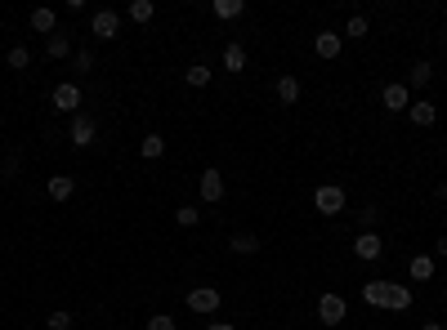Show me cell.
<instances>
[{
	"label": "cell",
	"mask_w": 447,
	"mask_h": 330,
	"mask_svg": "<svg viewBox=\"0 0 447 330\" xmlns=\"http://www.w3.org/2000/svg\"><path fill=\"white\" fill-rule=\"evenodd\" d=\"M175 224H179V228H197V224H201V210H197V205H179V210H175Z\"/></svg>",
	"instance_id": "27"
},
{
	"label": "cell",
	"mask_w": 447,
	"mask_h": 330,
	"mask_svg": "<svg viewBox=\"0 0 447 330\" xmlns=\"http://www.w3.org/2000/svg\"><path fill=\"white\" fill-rule=\"evenodd\" d=\"M420 330H447L443 322H425V326H420Z\"/></svg>",
	"instance_id": "36"
},
{
	"label": "cell",
	"mask_w": 447,
	"mask_h": 330,
	"mask_svg": "<svg viewBox=\"0 0 447 330\" xmlns=\"http://www.w3.org/2000/svg\"><path fill=\"white\" fill-rule=\"evenodd\" d=\"M407 116H412V125H420V130H429L434 121H439V107H434L429 99H416L412 107H407Z\"/></svg>",
	"instance_id": "12"
},
{
	"label": "cell",
	"mask_w": 447,
	"mask_h": 330,
	"mask_svg": "<svg viewBox=\"0 0 447 330\" xmlns=\"http://www.w3.org/2000/svg\"><path fill=\"white\" fill-rule=\"evenodd\" d=\"M349 317V303H345V295H335V290H327V295L318 299V322H327V326H340Z\"/></svg>",
	"instance_id": "6"
},
{
	"label": "cell",
	"mask_w": 447,
	"mask_h": 330,
	"mask_svg": "<svg viewBox=\"0 0 447 330\" xmlns=\"http://www.w3.org/2000/svg\"><path fill=\"white\" fill-rule=\"evenodd\" d=\"M72 322H76V317H72L67 308H54L50 317H45V326H50V330H72Z\"/></svg>",
	"instance_id": "28"
},
{
	"label": "cell",
	"mask_w": 447,
	"mask_h": 330,
	"mask_svg": "<svg viewBox=\"0 0 447 330\" xmlns=\"http://www.w3.org/2000/svg\"><path fill=\"white\" fill-rule=\"evenodd\" d=\"M434 277V254H416L412 259V281H429Z\"/></svg>",
	"instance_id": "25"
},
{
	"label": "cell",
	"mask_w": 447,
	"mask_h": 330,
	"mask_svg": "<svg viewBox=\"0 0 447 330\" xmlns=\"http://www.w3.org/2000/svg\"><path fill=\"white\" fill-rule=\"evenodd\" d=\"M407 308H412V286H398L394 281L389 286V312H407Z\"/></svg>",
	"instance_id": "23"
},
{
	"label": "cell",
	"mask_w": 447,
	"mask_h": 330,
	"mask_svg": "<svg viewBox=\"0 0 447 330\" xmlns=\"http://www.w3.org/2000/svg\"><path fill=\"white\" fill-rule=\"evenodd\" d=\"M139 156H143V161H161V156H166V139H161V134H148V139L139 143Z\"/></svg>",
	"instance_id": "21"
},
{
	"label": "cell",
	"mask_w": 447,
	"mask_h": 330,
	"mask_svg": "<svg viewBox=\"0 0 447 330\" xmlns=\"http://www.w3.org/2000/svg\"><path fill=\"white\" fill-rule=\"evenodd\" d=\"M32 32H45V36H54L58 32V14H54V9L50 5H41V9H32Z\"/></svg>",
	"instance_id": "15"
},
{
	"label": "cell",
	"mask_w": 447,
	"mask_h": 330,
	"mask_svg": "<svg viewBox=\"0 0 447 330\" xmlns=\"http://www.w3.org/2000/svg\"><path fill=\"white\" fill-rule=\"evenodd\" d=\"M380 103L389 107V112H407V107H412V90H407L403 81H389V85L380 90Z\"/></svg>",
	"instance_id": "9"
},
{
	"label": "cell",
	"mask_w": 447,
	"mask_h": 330,
	"mask_svg": "<svg viewBox=\"0 0 447 330\" xmlns=\"http://www.w3.org/2000/svg\"><path fill=\"white\" fill-rule=\"evenodd\" d=\"M72 192H76V179H72V174L45 179V197H50V201H72Z\"/></svg>",
	"instance_id": "11"
},
{
	"label": "cell",
	"mask_w": 447,
	"mask_h": 330,
	"mask_svg": "<svg viewBox=\"0 0 447 330\" xmlns=\"http://www.w3.org/2000/svg\"><path fill=\"white\" fill-rule=\"evenodd\" d=\"M90 32L99 36V41H116V36H121V14H116V9H94Z\"/></svg>",
	"instance_id": "7"
},
{
	"label": "cell",
	"mask_w": 447,
	"mask_h": 330,
	"mask_svg": "<svg viewBox=\"0 0 447 330\" xmlns=\"http://www.w3.org/2000/svg\"><path fill=\"white\" fill-rule=\"evenodd\" d=\"M434 254H439V259H447V237H439V246H434Z\"/></svg>",
	"instance_id": "34"
},
{
	"label": "cell",
	"mask_w": 447,
	"mask_h": 330,
	"mask_svg": "<svg viewBox=\"0 0 447 330\" xmlns=\"http://www.w3.org/2000/svg\"><path fill=\"white\" fill-rule=\"evenodd\" d=\"M5 63H9V67H14V71H22V67H27V63H32V50H27V45H9V54H5Z\"/></svg>",
	"instance_id": "26"
},
{
	"label": "cell",
	"mask_w": 447,
	"mask_h": 330,
	"mask_svg": "<svg viewBox=\"0 0 447 330\" xmlns=\"http://www.w3.org/2000/svg\"><path fill=\"white\" fill-rule=\"evenodd\" d=\"M224 71H233V76H237V71H246V45H224Z\"/></svg>",
	"instance_id": "18"
},
{
	"label": "cell",
	"mask_w": 447,
	"mask_h": 330,
	"mask_svg": "<svg viewBox=\"0 0 447 330\" xmlns=\"http://www.w3.org/2000/svg\"><path fill=\"white\" fill-rule=\"evenodd\" d=\"M340 50H345L340 32H318V36H313V54H318V58H340Z\"/></svg>",
	"instance_id": "10"
},
{
	"label": "cell",
	"mask_w": 447,
	"mask_h": 330,
	"mask_svg": "<svg viewBox=\"0 0 447 330\" xmlns=\"http://www.w3.org/2000/svg\"><path fill=\"white\" fill-rule=\"evenodd\" d=\"M228 250H233V254H255L260 237H255V232H233V237H228Z\"/></svg>",
	"instance_id": "20"
},
{
	"label": "cell",
	"mask_w": 447,
	"mask_h": 330,
	"mask_svg": "<svg viewBox=\"0 0 447 330\" xmlns=\"http://www.w3.org/2000/svg\"><path fill=\"white\" fill-rule=\"evenodd\" d=\"M148 330H179V326H175V317H166V312H152V317H148Z\"/></svg>",
	"instance_id": "32"
},
{
	"label": "cell",
	"mask_w": 447,
	"mask_h": 330,
	"mask_svg": "<svg viewBox=\"0 0 447 330\" xmlns=\"http://www.w3.org/2000/svg\"><path fill=\"white\" fill-rule=\"evenodd\" d=\"M211 14L220 18V22H233V18L246 14V0H215V5H211Z\"/></svg>",
	"instance_id": "17"
},
{
	"label": "cell",
	"mask_w": 447,
	"mask_h": 330,
	"mask_svg": "<svg viewBox=\"0 0 447 330\" xmlns=\"http://www.w3.org/2000/svg\"><path fill=\"white\" fill-rule=\"evenodd\" d=\"M126 14L135 18V22H152V18H156V5H152V0H130Z\"/></svg>",
	"instance_id": "24"
},
{
	"label": "cell",
	"mask_w": 447,
	"mask_h": 330,
	"mask_svg": "<svg viewBox=\"0 0 447 330\" xmlns=\"http://www.w3.org/2000/svg\"><path fill=\"white\" fill-rule=\"evenodd\" d=\"M439 201H443V205H447V179H443V183H439Z\"/></svg>",
	"instance_id": "35"
},
{
	"label": "cell",
	"mask_w": 447,
	"mask_h": 330,
	"mask_svg": "<svg viewBox=\"0 0 447 330\" xmlns=\"http://www.w3.org/2000/svg\"><path fill=\"white\" fill-rule=\"evenodd\" d=\"M18 165H22V161H18V152H9V156H5V179H9V174H18Z\"/></svg>",
	"instance_id": "33"
},
{
	"label": "cell",
	"mask_w": 447,
	"mask_h": 330,
	"mask_svg": "<svg viewBox=\"0 0 447 330\" xmlns=\"http://www.w3.org/2000/svg\"><path fill=\"white\" fill-rule=\"evenodd\" d=\"M429 81H434V67L425 63V58H420V63H412V71H407V81H403V85H407V90H425Z\"/></svg>",
	"instance_id": "19"
},
{
	"label": "cell",
	"mask_w": 447,
	"mask_h": 330,
	"mask_svg": "<svg viewBox=\"0 0 447 330\" xmlns=\"http://www.w3.org/2000/svg\"><path fill=\"white\" fill-rule=\"evenodd\" d=\"M206 330H233V326H228V322H211Z\"/></svg>",
	"instance_id": "37"
},
{
	"label": "cell",
	"mask_w": 447,
	"mask_h": 330,
	"mask_svg": "<svg viewBox=\"0 0 447 330\" xmlns=\"http://www.w3.org/2000/svg\"><path fill=\"white\" fill-rule=\"evenodd\" d=\"M313 205H318V214H340L345 210V188H340V183H322V188L318 192H313Z\"/></svg>",
	"instance_id": "4"
},
{
	"label": "cell",
	"mask_w": 447,
	"mask_h": 330,
	"mask_svg": "<svg viewBox=\"0 0 447 330\" xmlns=\"http://www.w3.org/2000/svg\"><path fill=\"white\" fill-rule=\"evenodd\" d=\"M354 254L362 263H376L380 254H385V241H380V232H358L354 237Z\"/></svg>",
	"instance_id": "8"
},
{
	"label": "cell",
	"mask_w": 447,
	"mask_h": 330,
	"mask_svg": "<svg viewBox=\"0 0 447 330\" xmlns=\"http://www.w3.org/2000/svg\"><path fill=\"white\" fill-rule=\"evenodd\" d=\"M300 90H305V85H300V76H277V85H273V94H277V103H300Z\"/></svg>",
	"instance_id": "13"
},
{
	"label": "cell",
	"mask_w": 447,
	"mask_h": 330,
	"mask_svg": "<svg viewBox=\"0 0 447 330\" xmlns=\"http://www.w3.org/2000/svg\"><path fill=\"white\" fill-rule=\"evenodd\" d=\"M358 224H362V232H376V224H380V210H376V205H367V210L358 214Z\"/></svg>",
	"instance_id": "31"
},
{
	"label": "cell",
	"mask_w": 447,
	"mask_h": 330,
	"mask_svg": "<svg viewBox=\"0 0 447 330\" xmlns=\"http://www.w3.org/2000/svg\"><path fill=\"white\" fill-rule=\"evenodd\" d=\"M184 81H188V85H192V90H206V85H211V81H215V71H211V67H206V63H192V67H188V71H184Z\"/></svg>",
	"instance_id": "22"
},
{
	"label": "cell",
	"mask_w": 447,
	"mask_h": 330,
	"mask_svg": "<svg viewBox=\"0 0 447 330\" xmlns=\"http://www.w3.org/2000/svg\"><path fill=\"white\" fill-rule=\"evenodd\" d=\"M197 192H201V201H206V205H220L224 201V174H220V170H215V165H206V170H201V179H197Z\"/></svg>",
	"instance_id": "5"
},
{
	"label": "cell",
	"mask_w": 447,
	"mask_h": 330,
	"mask_svg": "<svg viewBox=\"0 0 447 330\" xmlns=\"http://www.w3.org/2000/svg\"><path fill=\"white\" fill-rule=\"evenodd\" d=\"M94 63H99L94 50H76V54H72V67H76V71H94Z\"/></svg>",
	"instance_id": "30"
},
{
	"label": "cell",
	"mask_w": 447,
	"mask_h": 330,
	"mask_svg": "<svg viewBox=\"0 0 447 330\" xmlns=\"http://www.w3.org/2000/svg\"><path fill=\"white\" fill-rule=\"evenodd\" d=\"M50 107H54V112H63V116H76V112H81V85H76V81H63V85H54V94H50Z\"/></svg>",
	"instance_id": "2"
},
{
	"label": "cell",
	"mask_w": 447,
	"mask_h": 330,
	"mask_svg": "<svg viewBox=\"0 0 447 330\" xmlns=\"http://www.w3.org/2000/svg\"><path fill=\"white\" fill-rule=\"evenodd\" d=\"M72 54H76V50H72L67 32H54L50 41H45V58H54V63H58V58H72Z\"/></svg>",
	"instance_id": "16"
},
{
	"label": "cell",
	"mask_w": 447,
	"mask_h": 330,
	"mask_svg": "<svg viewBox=\"0 0 447 330\" xmlns=\"http://www.w3.org/2000/svg\"><path fill=\"white\" fill-rule=\"evenodd\" d=\"M345 36H354V41H367V14H354V18H349Z\"/></svg>",
	"instance_id": "29"
},
{
	"label": "cell",
	"mask_w": 447,
	"mask_h": 330,
	"mask_svg": "<svg viewBox=\"0 0 447 330\" xmlns=\"http://www.w3.org/2000/svg\"><path fill=\"white\" fill-rule=\"evenodd\" d=\"M389 286L394 281H367V286H362V299H367L371 308H389Z\"/></svg>",
	"instance_id": "14"
},
{
	"label": "cell",
	"mask_w": 447,
	"mask_h": 330,
	"mask_svg": "<svg viewBox=\"0 0 447 330\" xmlns=\"http://www.w3.org/2000/svg\"><path fill=\"white\" fill-rule=\"evenodd\" d=\"M94 134H99V121H94L90 112H76V116H72V125H67L72 148H90V143H94Z\"/></svg>",
	"instance_id": "3"
},
{
	"label": "cell",
	"mask_w": 447,
	"mask_h": 330,
	"mask_svg": "<svg viewBox=\"0 0 447 330\" xmlns=\"http://www.w3.org/2000/svg\"><path fill=\"white\" fill-rule=\"evenodd\" d=\"M220 303H224V290L220 286H192L188 290V312L211 317V312H220Z\"/></svg>",
	"instance_id": "1"
}]
</instances>
